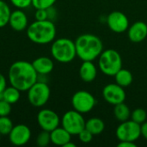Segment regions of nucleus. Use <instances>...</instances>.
<instances>
[{"label":"nucleus","mask_w":147,"mask_h":147,"mask_svg":"<svg viewBox=\"0 0 147 147\" xmlns=\"http://www.w3.org/2000/svg\"><path fill=\"white\" fill-rule=\"evenodd\" d=\"M8 78L10 85L16 87L21 91H27L37 82L38 74L32 63L18 60L10 65Z\"/></svg>","instance_id":"f257e3e1"},{"label":"nucleus","mask_w":147,"mask_h":147,"mask_svg":"<svg viewBox=\"0 0 147 147\" xmlns=\"http://www.w3.org/2000/svg\"><path fill=\"white\" fill-rule=\"evenodd\" d=\"M75 46L77 56L83 61H93L103 51V44L101 39L91 34L79 35L75 41Z\"/></svg>","instance_id":"f03ea898"},{"label":"nucleus","mask_w":147,"mask_h":147,"mask_svg":"<svg viewBox=\"0 0 147 147\" xmlns=\"http://www.w3.org/2000/svg\"><path fill=\"white\" fill-rule=\"evenodd\" d=\"M28 39L36 44L45 45L54 40L56 36V27L50 20L36 21L27 28Z\"/></svg>","instance_id":"7ed1b4c3"},{"label":"nucleus","mask_w":147,"mask_h":147,"mask_svg":"<svg viewBox=\"0 0 147 147\" xmlns=\"http://www.w3.org/2000/svg\"><path fill=\"white\" fill-rule=\"evenodd\" d=\"M51 54L60 63H69L77 56L75 42L68 38L57 39L51 46Z\"/></svg>","instance_id":"20e7f679"},{"label":"nucleus","mask_w":147,"mask_h":147,"mask_svg":"<svg viewBox=\"0 0 147 147\" xmlns=\"http://www.w3.org/2000/svg\"><path fill=\"white\" fill-rule=\"evenodd\" d=\"M99 68L107 76H115L122 68L121 54L114 49H107L99 56Z\"/></svg>","instance_id":"39448f33"},{"label":"nucleus","mask_w":147,"mask_h":147,"mask_svg":"<svg viewBox=\"0 0 147 147\" xmlns=\"http://www.w3.org/2000/svg\"><path fill=\"white\" fill-rule=\"evenodd\" d=\"M28 99L29 103L35 107L44 106L49 100L51 90L47 83L37 81L28 90Z\"/></svg>","instance_id":"423d86ee"},{"label":"nucleus","mask_w":147,"mask_h":147,"mask_svg":"<svg viewBox=\"0 0 147 147\" xmlns=\"http://www.w3.org/2000/svg\"><path fill=\"white\" fill-rule=\"evenodd\" d=\"M85 122L83 114L75 109L65 112L61 119L62 127L68 131L71 136L78 135V134L85 128Z\"/></svg>","instance_id":"0eeeda50"},{"label":"nucleus","mask_w":147,"mask_h":147,"mask_svg":"<svg viewBox=\"0 0 147 147\" xmlns=\"http://www.w3.org/2000/svg\"><path fill=\"white\" fill-rule=\"evenodd\" d=\"M115 135L120 141L135 142L141 135L140 125L132 120L123 121L116 128Z\"/></svg>","instance_id":"6e6552de"},{"label":"nucleus","mask_w":147,"mask_h":147,"mask_svg":"<svg viewBox=\"0 0 147 147\" xmlns=\"http://www.w3.org/2000/svg\"><path fill=\"white\" fill-rule=\"evenodd\" d=\"M71 105L73 109L81 113H89L96 105L94 96L86 90H78L71 97Z\"/></svg>","instance_id":"1a4fd4ad"},{"label":"nucleus","mask_w":147,"mask_h":147,"mask_svg":"<svg viewBox=\"0 0 147 147\" xmlns=\"http://www.w3.org/2000/svg\"><path fill=\"white\" fill-rule=\"evenodd\" d=\"M61 120L58 114L52 109H41L37 115V122L42 130L51 132L59 127Z\"/></svg>","instance_id":"9d476101"},{"label":"nucleus","mask_w":147,"mask_h":147,"mask_svg":"<svg viewBox=\"0 0 147 147\" xmlns=\"http://www.w3.org/2000/svg\"><path fill=\"white\" fill-rule=\"evenodd\" d=\"M102 96L104 100L112 105L124 102L126 99V92L124 88L117 84H109L102 90Z\"/></svg>","instance_id":"9b49d317"},{"label":"nucleus","mask_w":147,"mask_h":147,"mask_svg":"<svg viewBox=\"0 0 147 147\" xmlns=\"http://www.w3.org/2000/svg\"><path fill=\"white\" fill-rule=\"evenodd\" d=\"M107 23L110 30L115 33L121 34L129 28V20L127 16L121 11H113L107 17Z\"/></svg>","instance_id":"f8f14e48"},{"label":"nucleus","mask_w":147,"mask_h":147,"mask_svg":"<svg viewBox=\"0 0 147 147\" xmlns=\"http://www.w3.org/2000/svg\"><path fill=\"white\" fill-rule=\"evenodd\" d=\"M9 142L16 146L26 145L31 138L30 128L24 124H18L13 127L12 130L9 134Z\"/></svg>","instance_id":"ddd939ff"},{"label":"nucleus","mask_w":147,"mask_h":147,"mask_svg":"<svg viewBox=\"0 0 147 147\" xmlns=\"http://www.w3.org/2000/svg\"><path fill=\"white\" fill-rule=\"evenodd\" d=\"M28 21L27 15L24 11H22L21 9L14 10L10 13L9 19V25L10 28L16 31V32H22L25 30L28 26Z\"/></svg>","instance_id":"4468645a"},{"label":"nucleus","mask_w":147,"mask_h":147,"mask_svg":"<svg viewBox=\"0 0 147 147\" xmlns=\"http://www.w3.org/2000/svg\"><path fill=\"white\" fill-rule=\"evenodd\" d=\"M127 30L128 38L132 42H141L147 37V24L144 22L139 21L134 22Z\"/></svg>","instance_id":"2eb2a0df"},{"label":"nucleus","mask_w":147,"mask_h":147,"mask_svg":"<svg viewBox=\"0 0 147 147\" xmlns=\"http://www.w3.org/2000/svg\"><path fill=\"white\" fill-rule=\"evenodd\" d=\"M32 65L36 71L37 74H42V75H48L50 72L53 71L54 68V64L53 61L48 58V57H39L35 59L33 62Z\"/></svg>","instance_id":"dca6fc26"},{"label":"nucleus","mask_w":147,"mask_h":147,"mask_svg":"<svg viewBox=\"0 0 147 147\" xmlns=\"http://www.w3.org/2000/svg\"><path fill=\"white\" fill-rule=\"evenodd\" d=\"M50 136L51 143L59 146H64L67 142L71 141V134L68 131H66L63 127H58L53 131H51Z\"/></svg>","instance_id":"f3484780"},{"label":"nucleus","mask_w":147,"mask_h":147,"mask_svg":"<svg viewBox=\"0 0 147 147\" xmlns=\"http://www.w3.org/2000/svg\"><path fill=\"white\" fill-rule=\"evenodd\" d=\"M97 75V70L92 61H83L79 69V76L84 82L94 81Z\"/></svg>","instance_id":"a211bd4d"},{"label":"nucleus","mask_w":147,"mask_h":147,"mask_svg":"<svg viewBox=\"0 0 147 147\" xmlns=\"http://www.w3.org/2000/svg\"><path fill=\"white\" fill-rule=\"evenodd\" d=\"M20 97L21 90L12 85H10L9 87H6L5 90L0 94V99H3L11 105L16 103L20 100Z\"/></svg>","instance_id":"6ab92c4d"},{"label":"nucleus","mask_w":147,"mask_h":147,"mask_svg":"<svg viewBox=\"0 0 147 147\" xmlns=\"http://www.w3.org/2000/svg\"><path fill=\"white\" fill-rule=\"evenodd\" d=\"M85 128L89 130L93 135H98L103 132L105 128V124L102 119L97 117H93L89 119L85 122Z\"/></svg>","instance_id":"aec40b11"},{"label":"nucleus","mask_w":147,"mask_h":147,"mask_svg":"<svg viewBox=\"0 0 147 147\" xmlns=\"http://www.w3.org/2000/svg\"><path fill=\"white\" fill-rule=\"evenodd\" d=\"M115 78L116 84L123 88L128 87L133 83V80H134L132 72L130 71H128L127 69H123V68H121L115 75Z\"/></svg>","instance_id":"412c9836"},{"label":"nucleus","mask_w":147,"mask_h":147,"mask_svg":"<svg viewBox=\"0 0 147 147\" xmlns=\"http://www.w3.org/2000/svg\"><path fill=\"white\" fill-rule=\"evenodd\" d=\"M114 115L117 121H119L120 122H123L129 120V118L131 117V111L127 104H125L124 102H121L115 105Z\"/></svg>","instance_id":"4be33fe9"},{"label":"nucleus","mask_w":147,"mask_h":147,"mask_svg":"<svg viewBox=\"0 0 147 147\" xmlns=\"http://www.w3.org/2000/svg\"><path fill=\"white\" fill-rule=\"evenodd\" d=\"M10 13L11 11L9 5L4 1L0 0V28H3L9 24Z\"/></svg>","instance_id":"5701e85b"},{"label":"nucleus","mask_w":147,"mask_h":147,"mask_svg":"<svg viewBox=\"0 0 147 147\" xmlns=\"http://www.w3.org/2000/svg\"><path fill=\"white\" fill-rule=\"evenodd\" d=\"M14 125L8 116H0V134L2 136L9 135Z\"/></svg>","instance_id":"b1692460"},{"label":"nucleus","mask_w":147,"mask_h":147,"mask_svg":"<svg viewBox=\"0 0 147 147\" xmlns=\"http://www.w3.org/2000/svg\"><path fill=\"white\" fill-rule=\"evenodd\" d=\"M131 120L134 121V122L141 125L145 121H146L147 113L144 109H136L133 112H131Z\"/></svg>","instance_id":"393cba45"},{"label":"nucleus","mask_w":147,"mask_h":147,"mask_svg":"<svg viewBox=\"0 0 147 147\" xmlns=\"http://www.w3.org/2000/svg\"><path fill=\"white\" fill-rule=\"evenodd\" d=\"M51 143V136L50 132L42 130L36 138V144L40 147L47 146Z\"/></svg>","instance_id":"a878e982"},{"label":"nucleus","mask_w":147,"mask_h":147,"mask_svg":"<svg viewBox=\"0 0 147 147\" xmlns=\"http://www.w3.org/2000/svg\"><path fill=\"white\" fill-rule=\"evenodd\" d=\"M56 0H32V5L36 9H48L54 5Z\"/></svg>","instance_id":"bb28decb"},{"label":"nucleus","mask_w":147,"mask_h":147,"mask_svg":"<svg viewBox=\"0 0 147 147\" xmlns=\"http://www.w3.org/2000/svg\"><path fill=\"white\" fill-rule=\"evenodd\" d=\"M93 134L89 131L87 130L86 128L83 129L79 134H78V138L80 140V141L82 143H84V144H88L90 142H91L92 139H93Z\"/></svg>","instance_id":"cd10ccee"},{"label":"nucleus","mask_w":147,"mask_h":147,"mask_svg":"<svg viewBox=\"0 0 147 147\" xmlns=\"http://www.w3.org/2000/svg\"><path fill=\"white\" fill-rule=\"evenodd\" d=\"M11 112V104L0 99V116H9Z\"/></svg>","instance_id":"c85d7f7f"},{"label":"nucleus","mask_w":147,"mask_h":147,"mask_svg":"<svg viewBox=\"0 0 147 147\" xmlns=\"http://www.w3.org/2000/svg\"><path fill=\"white\" fill-rule=\"evenodd\" d=\"M10 3L18 9H26L32 5V0H9Z\"/></svg>","instance_id":"c756f323"},{"label":"nucleus","mask_w":147,"mask_h":147,"mask_svg":"<svg viewBox=\"0 0 147 147\" xmlns=\"http://www.w3.org/2000/svg\"><path fill=\"white\" fill-rule=\"evenodd\" d=\"M35 16V20L36 21H45V20H48V16H47V11L45 9H38L35 11L34 14Z\"/></svg>","instance_id":"7c9ffc66"},{"label":"nucleus","mask_w":147,"mask_h":147,"mask_svg":"<svg viewBox=\"0 0 147 147\" xmlns=\"http://www.w3.org/2000/svg\"><path fill=\"white\" fill-rule=\"evenodd\" d=\"M47 11L48 20H50V21L53 22L56 18V16H57V11H56V9L53 8V6H52V7L47 9Z\"/></svg>","instance_id":"2f4dec72"},{"label":"nucleus","mask_w":147,"mask_h":147,"mask_svg":"<svg viewBox=\"0 0 147 147\" xmlns=\"http://www.w3.org/2000/svg\"><path fill=\"white\" fill-rule=\"evenodd\" d=\"M6 87H7L6 78H5V77L2 73H0V94L5 90Z\"/></svg>","instance_id":"473e14b6"},{"label":"nucleus","mask_w":147,"mask_h":147,"mask_svg":"<svg viewBox=\"0 0 147 147\" xmlns=\"http://www.w3.org/2000/svg\"><path fill=\"white\" fill-rule=\"evenodd\" d=\"M118 147H136L137 145L132 141H120L117 145Z\"/></svg>","instance_id":"72a5a7b5"},{"label":"nucleus","mask_w":147,"mask_h":147,"mask_svg":"<svg viewBox=\"0 0 147 147\" xmlns=\"http://www.w3.org/2000/svg\"><path fill=\"white\" fill-rule=\"evenodd\" d=\"M141 127V135L147 140V121H145L140 125Z\"/></svg>","instance_id":"f704fd0d"},{"label":"nucleus","mask_w":147,"mask_h":147,"mask_svg":"<svg viewBox=\"0 0 147 147\" xmlns=\"http://www.w3.org/2000/svg\"><path fill=\"white\" fill-rule=\"evenodd\" d=\"M63 147H76V145L74 143H72L71 141H69V142H67Z\"/></svg>","instance_id":"c9c22d12"},{"label":"nucleus","mask_w":147,"mask_h":147,"mask_svg":"<svg viewBox=\"0 0 147 147\" xmlns=\"http://www.w3.org/2000/svg\"><path fill=\"white\" fill-rule=\"evenodd\" d=\"M1 136H2V135H1V134H0V139H1Z\"/></svg>","instance_id":"e433bc0d"}]
</instances>
